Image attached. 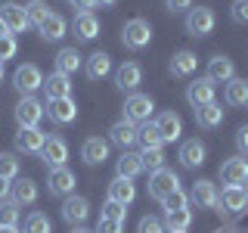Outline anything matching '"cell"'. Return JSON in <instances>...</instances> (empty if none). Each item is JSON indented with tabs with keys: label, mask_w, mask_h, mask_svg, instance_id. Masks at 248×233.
Here are the masks:
<instances>
[{
	"label": "cell",
	"mask_w": 248,
	"mask_h": 233,
	"mask_svg": "<svg viewBox=\"0 0 248 233\" xmlns=\"http://www.w3.org/2000/svg\"><path fill=\"white\" fill-rule=\"evenodd\" d=\"M152 41V25L146 19H130L124 22V31H121V44L127 47V50H143V47H149Z\"/></svg>",
	"instance_id": "obj_1"
},
{
	"label": "cell",
	"mask_w": 248,
	"mask_h": 233,
	"mask_svg": "<svg viewBox=\"0 0 248 233\" xmlns=\"http://www.w3.org/2000/svg\"><path fill=\"white\" fill-rule=\"evenodd\" d=\"M217 25V16L211 6H192L189 13H186V31H189L192 37H208Z\"/></svg>",
	"instance_id": "obj_2"
},
{
	"label": "cell",
	"mask_w": 248,
	"mask_h": 233,
	"mask_svg": "<svg viewBox=\"0 0 248 233\" xmlns=\"http://www.w3.org/2000/svg\"><path fill=\"white\" fill-rule=\"evenodd\" d=\"M152 112H155V103L146 93H130V97L124 100V118L134 121V124H146L152 118Z\"/></svg>",
	"instance_id": "obj_3"
},
{
	"label": "cell",
	"mask_w": 248,
	"mask_h": 233,
	"mask_svg": "<svg viewBox=\"0 0 248 233\" xmlns=\"http://www.w3.org/2000/svg\"><path fill=\"white\" fill-rule=\"evenodd\" d=\"M13 87L19 90L22 97H31L34 90H41V87H44V75H41V68L31 66V62H28V66H19V68L13 72Z\"/></svg>",
	"instance_id": "obj_4"
},
{
	"label": "cell",
	"mask_w": 248,
	"mask_h": 233,
	"mask_svg": "<svg viewBox=\"0 0 248 233\" xmlns=\"http://www.w3.org/2000/svg\"><path fill=\"white\" fill-rule=\"evenodd\" d=\"M180 190V177L174 174V171H168V168H161V171H152L149 174V196L152 199H168L170 193H177Z\"/></svg>",
	"instance_id": "obj_5"
},
{
	"label": "cell",
	"mask_w": 248,
	"mask_h": 233,
	"mask_svg": "<svg viewBox=\"0 0 248 233\" xmlns=\"http://www.w3.org/2000/svg\"><path fill=\"white\" fill-rule=\"evenodd\" d=\"M44 115H46V109L34 97H22L16 103V121H19V128H37Z\"/></svg>",
	"instance_id": "obj_6"
},
{
	"label": "cell",
	"mask_w": 248,
	"mask_h": 233,
	"mask_svg": "<svg viewBox=\"0 0 248 233\" xmlns=\"http://www.w3.org/2000/svg\"><path fill=\"white\" fill-rule=\"evenodd\" d=\"M75 183H78V177H75V171L72 168H50V181H46V186H50V196H75Z\"/></svg>",
	"instance_id": "obj_7"
},
{
	"label": "cell",
	"mask_w": 248,
	"mask_h": 233,
	"mask_svg": "<svg viewBox=\"0 0 248 233\" xmlns=\"http://www.w3.org/2000/svg\"><path fill=\"white\" fill-rule=\"evenodd\" d=\"M217 212L223 215H242L248 212V199L239 186H223V193H217Z\"/></svg>",
	"instance_id": "obj_8"
},
{
	"label": "cell",
	"mask_w": 248,
	"mask_h": 233,
	"mask_svg": "<svg viewBox=\"0 0 248 233\" xmlns=\"http://www.w3.org/2000/svg\"><path fill=\"white\" fill-rule=\"evenodd\" d=\"M214 93H217V87L208 81V78H196V81L186 87V103L192 109H202V106L214 103Z\"/></svg>",
	"instance_id": "obj_9"
},
{
	"label": "cell",
	"mask_w": 248,
	"mask_h": 233,
	"mask_svg": "<svg viewBox=\"0 0 248 233\" xmlns=\"http://www.w3.org/2000/svg\"><path fill=\"white\" fill-rule=\"evenodd\" d=\"M41 159L46 162V168H62L65 159H68V143L62 137H46L44 150H41Z\"/></svg>",
	"instance_id": "obj_10"
},
{
	"label": "cell",
	"mask_w": 248,
	"mask_h": 233,
	"mask_svg": "<svg viewBox=\"0 0 248 233\" xmlns=\"http://www.w3.org/2000/svg\"><path fill=\"white\" fill-rule=\"evenodd\" d=\"M155 131H158L161 143H174V140H180L183 134V121L177 112H161L158 118H155Z\"/></svg>",
	"instance_id": "obj_11"
},
{
	"label": "cell",
	"mask_w": 248,
	"mask_h": 233,
	"mask_svg": "<svg viewBox=\"0 0 248 233\" xmlns=\"http://www.w3.org/2000/svg\"><path fill=\"white\" fill-rule=\"evenodd\" d=\"M0 22L6 25V31H10V34L25 31V28H28L25 6H22V3H3V6H0Z\"/></svg>",
	"instance_id": "obj_12"
},
{
	"label": "cell",
	"mask_w": 248,
	"mask_h": 233,
	"mask_svg": "<svg viewBox=\"0 0 248 233\" xmlns=\"http://www.w3.org/2000/svg\"><path fill=\"white\" fill-rule=\"evenodd\" d=\"M220 181L227 186H239L242 181H248V159L245 155H236V159H227L220 165Z\"/></svg>",
	"instance_id": "obj_13"
},
{
	"label": "cell",
	"mask_w": 248,
	"mask_h": 233,
	"mask_svg": "<svg viewBox=\"0 0 248 233\" xmlns=\"http://www.w3.org/2000/svg\"><path fill=\"white\" fill-rule=\"evenodd\" d=\"M87 215H90V202L84 196H65V202H62V217H65L68 224L81 227V224L87 221Z\"/></svg>",
	"instance_id": "obj_14"
},
{
	"label": "cell",
	"mask_w": 248,
	"mask_h": 233,
	"mask_svg": "<svg viewBox=\"0 0 248 233\" xmlns=\"http://www.w3.org/2000/svg\"><path fill=\"white\" fill-rule=\"evenodd\" d=\"M205 155H208L205 143H202V140L196 137V140H186V143L180 146L177 159H180V165H183V168H202V165H205Z\"/></svg>",
	"instance_id": "obj_15"
},
{
	"label": "cell",
	"mask_w": 248,
	"mask_h": 233,
	"mask_svg": "<svg viewBox=\"0 0 248 233\" xmlns=\"http://www.w3.org/2000/svg\"><path fill=\"white\" fill-rule=\"evenodd\" d=\"M46 115H50V121H56V124H72L78 118V106H75L72 97L50 100V103H46Z\"/></svg>",
	"instance_id": "obj_16"
},
{
	"label": "cell",
	"mask_w": 248,
	"mask_h": 233,
	"mask_svg": "<svg viewBox=\"0 0 248 233\" xmlns=\"http://www.w3.org/2000/svg\"><path fill=\"white\" fill-rule=\"evenodd\" d=\"M108 143L121 146V152H124V150H130V146L137 143V124H134V121H127V118L115 121V124H112V131H108Z\"/></svg>",
	"instance_id": "obj_17"
},
{
	"label": "cell",
	"mask_w": 248,
	"mask_h": 233,
	"mask_svg": "<svg viewBox=\"0 0 248 233\" xmlns=\"http://www.w3.org/2000/svg\"><path fill=\"white\" fill-rule=\"evenodd\" d=\"M208 81L211 84H227L236 78V66H232V59L230 56H214L211 62H208Z\"/></svg>",
	"instance_id": "obj_18"
},
{
	"label": "cell",
	"mask_w": 248,
	"mask_h": 233,
	"mask_svg": "<svg viewBox=\"0 0 248 233\" xmlns=\"http://www.w3.org/2000/svg\"><path fill=\"white\" fill-rule=\"evenodd\" d=\"M44 93H46V103H50V100L72 97V78L62 75V72H53L50 78H44Z\"/></svg>",
	"instance_id": "obj_19"
},
{
	"label": "cell",
	"mask_w": 248,
	"mask_h": 233,
	"mask_svg": "<svg viewBox=\"0 0 248 233\" xmlns=\"http://www.w3.org/2000/svg\"><path fill=\"white\" fill-rule=\"evenodd\" d=\"M81 159L87 162V165H103L108 159V140L103 137H87L81 146Z\"/></svg>",
	"instance_id": "obj_20"
},
{
	"label": "cell",
	"mask_w": 248,
	"mask_h": 233,
	"mask_svg": "<svg viewBox=\"0 0 248 233\" xmlns=\"http://www.w3.org/2000/svg\"><path fill=\"white\" fill-rule=\"evenodd\" d=\"M189 202L196 208H214L217 205V186L211 181H196L189 190Z\"/></svg>",
	"instance_id": "obj_21"
},
{
	"label": "cell",
	"mask_w": 248,
	"mask_h": 233,
	"mask_svg": "<svg viewBox=\"0 0 248 233\" xmlns=\"http://www.w3.org/2000/svg\"><path fill=\"white\" fill-rule=\"evenodd\" d=\"M44 140H46V134L41 128H19V134H16V150L19 152H41Z\"/></svg>",
	"instance_id": "obj_22"
},
{
	"label": "cell",
	"mask_w": 248,
	"mask_h": 233,
	"mask_svg": "<svg viewBox=\"0 0 248 233\" xmlns=\"http://www.w3.org/2000/svg\"><path fill=\"white\" fill-rule=\"evenodd\" d=\"M115 84H118L121 90H137L140 84H143V68H140V62H124L118 72H115Z\"/></svg>",
	"instance_id": "obj_23"
},
{
	"label": "cell",
	"mask_w": 248,
	"mask_h": 233,
	"mask_svg": "<svg viewBox=\"0 0 248 233\" xmlns=\"http://www.w3.org/2000/svg\"><path fill=\"white\" fill-rule=\"evenodd\" d=\"M134 199H137V186H134V181H127V177H115V181L108 183V202L130 205Z\"/></svg>",
	"instance_id": "obj_24"
},
{
	"label": "cell",
	"mask_w": 248,
	"mask_h": 233,
	"mask_svg": "<svg viewBox=\"0 0 248 233\" xmlns=\"http://www.w3.org/2000/svg\"><path fill=\"white\" fill-rule=\"evenodd\" d=\"M196 68H199V56L192 50H180L170 56V75L174 78H189Z\"/></svg>",
	"instance_id": "obj_25"
},
{
	"label": "cell",
	"mask_w": 248,
	"mask_h": 233,
	"mask_svg": "<svg viewBox=\"0 0 248 233\" xmlns=\"http://www.w3.org/2000/svg\"><path fill=\"white\" fill-rule=\"evenodd\" d=\"M10 196L16 205H31L37 199V183L28 177H16V183H10Z\"/></svg>",
	"instance_id": "obj_26"
},
{
	"label": "cell",
	"mask_w": 248,
	"mask_h": 233,
	"mask_svg": "<svg viewBox=\"0 0 248 233\" xmlns=\"http://www.w3.org/2000/svg\"><path fill=\"white\" fill-rule=\"evenodd\" d=\"M65 28H68V22L62 19L59 13H50L41 25H37V31H41L44 41H62V37H65Z\"/></svg>",
	"instance_id": "obj_27"
},
{
	"label": "cell",
	"mask_w": 248,
	"mask_h": 233,
	"mask_svg": "<svg viewBox=\"0 0 248 233\" xmlns=\"http://www.w3.org/2000/svg\"><path fill=\"white\" fill-rule=\"evenodd\" d=\"M115 171H118L115 177H127V181H134V177L143 174V162H140V155H137V152H127V150H124V152H121V159L115 162Z\"/></svg>",
	"instance_id": "obj_28"
},
{
	"label": "cell",
	"mask_w": 248,
	"mask_h": 233,
	"mask_svg": "<svg viewBox=\"0 0 248 233\" xmlns=\"http://www.w3.org/2000/svg\"><path fill=\"white\" fill-rule=\"evenodd\" d=\"M196 121H199V128H208V131L220 128L223 124V106L220 103H208V106L196 109Z\"/></svg>",
	"instance_id": "obj_29"
},
{
	"label": "cell",
	"mask_w": 248,
	"mask_h": 233,
	"mask_svg": "<svg viewBox=\"0 0 248 233\" xmlns=\"http://www.w3.org/2000/svg\"><path fill=\"white\" fill-rule=\"evenodd\" d=\"M75 34H78V41H93L99 34V19L93 13H78L75 16Z\"/></svg>",
	"instance_id": "obj_30"
},
{
	"label": "cell",
	"mask_w": 248,
	"mask_h": 233,
	"mask_svg": "<svg viewBox=\"0 0 248 233\" xmlns=\"http://www.w3.org/2000/svg\"><path fill=\"white\" fill-rule=\"evenodd\" d=\"M81 53L75 50V47H62V50L56 53V72H62V75H68L72 78L78 68H81Z\"/></svg>",
	"instance_id": "obj_31"
},
{
	"label": "cell",
	"mask_w": 248,
	"mask_h": 233,
	"mask_svg": "<svg viewBox=\"0 0 248 233\" xmlns=\"http://www.w3.org/2000/svg\"><path fill=\"white\" fill-rule=\"evenodd\" d=\"M87 78L90 81H99V78H106L108 72H112V56H108V53H93V56H87Z\"/></svg>",
	"instance_id": "obj_32"
},
{
	"label": "cell",
	"mask_w": 248,
	"mask_h": 233,
	"mask_svg": "<svg viewBox=\"0 0 248 233\" xmlns=\"http://www.w3.org/2000/svg\"><path fill=\"white\" fill-rule=\"evenodd\" d=\"M230 106H248V81L245 78H232L227 81V90H223Z\"/></svg>",
	"instance_id": "obj_33"
},
{
	"label": "cell",
	"mask_w": 248,
	"mask_h": 233,
	"mask_svg": "<svg viewBox=\"0 0 248 233\" xmlns=\"http://www.w3.org/2000/svg\"><path fill=\"white\" fill-rule=\"evenodd\" d=\"M137 143L143 146V150H158V146H165L161 137H158V131H155V124H149V121L137 128Z\"/></svg>",
	"instance_id": "obj_34"
},
{
	"label": "cell",
	"mask_w": 248,
	"mask_h": 233,
	"mask_svg": "<svg viewBox=\"0 0 248 233\" xmlns=\"http://www.w3.org/2000/svg\"><path fill=\"white\" fill-rule=\"evenodd\" d=\"M189 224H192V212H189V208L165 212V230H186Z\"/></svg>",
	"instance_id": "obj_35"
},
{
	"label": "cell",
	"mask_w": 248,
	"mask_h": 233,
	"mask_svg": "<svg viewBox=\"0 0 248 233\" xmlns=\"http://www.w3.org/2000/svg\"><path fill=\"white\" fill-rule=\"evenodd\" d=\"M165 159H168V155H165V150H161V146H158V150H143V152H140L143 171H149V174H152V171H161V168H165Z\"/></svg>",
	"instance_id": "obj_36"
},
{
	"label": "cell",
	"mask_w": 248,
	"mask_h": 233,
	"mask_svg": "<svg viewBox=\"0 0 248 233\" xmlns=\"http://www.w3.org/2000/svg\"><path fill=\"white\" fill-rule=\"evenodd\" d=\"M25 16H28V25H41V22L50 16V6L44 0H28L25 3Z\"/></svg>",
	"instance_id": "obj_37"
},
{
	"label": "cell",
	"mask_w": 248,
	"mask_h": 233,
	"mask_svg": "<svg viewBox=\"0 0 248 233\" xmlns=\"http://www.w3.org/2000/svg\"><path fill=\"white\" fill-rule=\"evenodd\" d=\"M25 233H53V224H50V217H46V215H41V212L28 215V217H25Z\"/></svg>",
	"instance_id": "obj_38"
},
{
	"label": "cell",
	"mask_w": 248,
	"mask_h": 233,
	"mask_svg": "<svg viewBox=\"0 0 248 233\" xmlns=\"http://www.w3.org/2000/svg\"><path fill=\"white\" fill-rule=\"evenodd\" d=\"M0 177L3 181H16L19 177V159L13 152H0Z\"/></svg>",
	"instance_id": "obj_39"
},
{
	"label": "cell",
	"mask_w": 248,
	"mask_h": 233,
	"mask_svg": "<svg viewBox=\"0 0 248 233\" xmlns=\"http://www.w3.org/2000/svg\"><path fill=\"white\" fill-rule=\"evenodd\" d=\"M0 227H19V205L10 202H0Z\"/></svg>",
	"instance_id": "obj_40"
},
{
	"label": "cell",
	"mask_w": 248,
	"mask_h": 233,
	"mask_svg": "<svg viewBox=\"0 0 248 233\" xmlns=\"http://www.w3.org/2000/svg\"><path fill=\"white\" fill-rule=\"evenodd\" d=\"M103 217L124 224V221H127V205H118V202H106V205H103Z\"/></svg>",
	"instance_id": "obj_41"
},
{
	"label": "cell",
	"mask_w": 248,
	"mask_h": 233,
	"mask_svg": "<svg viewBox=\"0 0 248 233\" xmlns=\"http://www.w3.org/2000/svg\"><path fill=\"white\" fill-rule=\"evenodd\" d=\"M137 233H168V230H165V221H161V217L146 215V217H140V227H137Z\"/></svg>",
	"instance_id": "obj_42"
},
{
	"label": "cell",
	"mask_w": 248,
	"mask_h": 233,
	"mask_svg": "<svg viewBox=\"0 0 248 233\" xmlns=\"http://www.w3.org/2000/svg\"><path fill=\"white\" fill-rule=\"evenodd\" d=\"M161 205H165V212H174V208H189V196H186L183 190L170 193L168 199H161Z\"/></svg>",
	"instance_id": "obj_43"
},
{
	"label": "cell",
	"mask_w": 248,
	"mask_h": 233,
	"mask_svg": "<svg viewBox=\"0 0 248 233\" xmlns=\"http://www.w3.org/2000/svg\"><path fill=\"white\" fill-rule=\"evenodd\" d=\"M230 16H232L236 25H248V0H232Z\"/></svg>",
	"instance_id": "obj_44"
},
{
	"label": "cell",
	"mask_w": 248,
	"mask_h": 233,
	"mask_svg": "<svg viewBox=\"0 0 248 233\" xmlns=\"http://www.w3.org/2000/svg\"><path fill=\"white\" fill-rule=\"evenodd\" d=\"M16 50H19V44H16V37H13V34L0 37V62L13 59V56H16Z\"/></svg>",
	"instance_id": "obj_45"
},
{
	"label": "cell",
	"mask_w": 248,
	"mask_h": 233,
	"mask_svg": "<svg viewBox=\"0 0 248 233\" xmlns=\"http://www.w3.org/2000/svg\"><path fill=\"white\" fill-rule=\"evenodd\" d=\"M93 233H124V224L108 221V217H99V224H96V230H93Z\"/></svg>",
	"instance_id": "obj_46"
},
{
	"label": "cell",
	"mask_w": 248,
	"mask_h": 233,
	"mask_svg": "<svg viewBox=\"0 0 248 233\" xmlns=\"http://www.w3.org/2000/svg\"><path fill=\"white\" fill-rule=\"evenodd\" d=\"M165 6L170 13H189L192 10V0H165Z\"/></svg>",
	"instance_id": "obj_47"
},
{
	"label": "cell",
	"mask_w": 248,
	"mask_h": 233,
	"mask_svg": "<svg viewBox=\"0 0 248 233\" xmlns=\"http://www.w3.org/2000/svg\"><path fill=\"white\" fill-rule=\"evenodd\" d=\"M236 146H239V152L248 155V124L245 128H239V134H236Z\"/></svg>",
	"instance_id": "obj_48"
},
{
	"label": "cell",
	"mask_w": 248,
	"mask_h": 233,
	"mask_svg": "<svg viewBox=\"0 0 248 233\" xmlns=\"http://www.w3.org/2000/svg\"><path fill=\"white\" fill-rule=\"evenodd\" d=\"M68 3H72L78 13H90L93 6H96V0H68Z\"/></svg>",
	"instance_id": "obj_49"
},
{
	"label": "cell",
	"mask_w": 248,
	"mask_h": 233,
	"mask_svg": "<svg viewBox=\"0 0 248 233\" xmlns=\"http://www.w3.org/2000/svg\"><path fill=\"white\" fill-rule=\"evenodd\" d=\"M6 196H10V181L0 177V202H6Z\"/></svg>",
	"instance_id": "obj_50"
},
{
	"label": "cell",
	"mask_w": 248,
	"mask_h": 233,
	"mask_svg": "<svg viewBox=\"0 0 248 233\" xmlns=\"http://www.w3.org/2000/svg\"><path fill=\"white\" fill-rule=\"evenodd\" d=\"M118 0H96V6H115Z\"/></svg>",
	"instance_id": "obj_51"
},
{
	"label": "cell",
	"mask_w": 248,
	"mask_h": 233,
	"mask_svg": "<svg viewBox=\"0 0 248 233\" xmlns=\"http://www.w3.org/2000/svg\"><path fill=\"white\" fill-rule=\"evenodd\" d=\"M0 233H22L19 227H0Z\"/></svg>",
	"instance_id": "obj_52"
},
{
	"label": "cell",
	"mask_w": 248,
	"mask_h": 233,
	"mask_svg": "<svg viewBox=\"0 0 248 233\" xmlns=\"http://www.w3.org/2000/svg\"><path fill=\"white\" fill-rule=\"evenodd\" d=\"M239 190H242V193H245V199H248V181H242V183H239Z\"/></svg>",
	"instance_id": "obj_53"
},
{
	"label": "cell",
	"mask_w": 248,
	"mask_h": 233,
	"mask_svg": "<svg viewBox=\"0 0 248 233\" xmlns=\"http://www.w3.org/2000/svg\"><path fill=\"white\" fill-rule=\"evenodd\" d=\"M6 34H10V31H6V25H3V22H0V37H6Z\"/></svg>",
	"instance_id": "obj_54"
},
{
	"label": "cell",
	"mask_w": 248,
	"mask_h": 233,
	"mask_svg": "<svg viewBox=\"0 0 248 233\" xmlns=\"http://www.w3.org/2000/svg\"><path fill=\"white\" fill-rule=\"evenodd\" d=\"M72 233H93V230H87V227H75Z\"/></svg>",
	"instance_id": "obj_55"
},
{
	"label": "cell",
	"mask_w": 248,
	"mask_h": 233,
	"mask_svg": "<svg viewBox=\"0 0 248 233\" xmlns=\"http://www.w3.org/2000/svg\"><path fill=\"white\" fill-rule=\"evenodd\" d=\"M0 81H3V62H0Z\"/></svg>",
	"instance_id": "obj_56"
},
{
	"label": "cell",
	"mask_w": 248,
	"mask_h": 233,
	"mask_svg": "<svg viewBox=\"0 0 248 233\" xmlns=\"http://www.w3.org/2000/svg\"><path fill=\"white\" fill-rule=\"evenodd\" d=\"M168 233H186V230H168Z\"/></svg>",
	"instance_id": "obj_57"
}]
</instances>
